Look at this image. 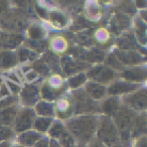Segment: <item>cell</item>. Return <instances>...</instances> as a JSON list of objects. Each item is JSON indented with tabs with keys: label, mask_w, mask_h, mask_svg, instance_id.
I'll return each mask as SVG.
<instances>
[{
	"label": "cell",
	"mask_w": 147,
	"mask_h": 147,
	"mask_svg": "<svg viewBox=\"0 0 147 147\" xmlns=\"http://www.w3.org/2000/svg\"><path fill=\"white\" fill-rule=\"evenodd\" d=\"M57 142L61 145V147H75L77 145V142L75 141V139L73 138L71 134L67 132V130L65 129V132L57 138Z\"/></svg>",
	"instance_id": "cell-33"
},
{
	"label": "cell",
	"mask_w": 147,
	"mask_h": 147,
	"mask_svg": "<svg viewBox=\"0 0 147 147\" xmlns=\"http://www.w3.org/2000/svg\"><path fill=\"white\" fill-rule=\"evenodd\" d=\"M147 77V69L144 65L125 67L120 73H118V78L120 80L129 83L140 84L145 82Z\"/></svg>",
	"instance_id": "cell-9"
},
{
	"label": "cell",
	"mask_w": 147,
	"mask_h": 147,
	"mask_svg": "<svg viewBox=\"0 0 147 147\" xmlns=\"http://www.w3.org/2000/svg\"><path fill=\"white\" fill-rule=\"evenodd\" d=\"M65 125L63 124L61 121H53L51 127L47 130V134L51 137V139H55V140H57L59 136L65 132Z\"/></svg>",
	"instance_id": "cell-31"
},
{
	"label": "cell",
	"mask_w": 147,
	"mask_h": 147,
	"mask_svg": "<svg viewBox=\"0 0 147 147\" xmlns=\"http://www.w3.org/2000/svg\"><path fill=\"white\" fill-rule=\"evenodd\" d=\"M95 138L105 147H113L120 144L118 130L111 117L105 115L99 116Z\"/></svg>",
	"instance_id": "cell-2"
},
{
	"label": "cell",
	"mask_w": 147,
	"mask_h": 147,
	"mask_svg": "<svg viewBox=\"0 0 147 147\" xmlns=\"http://www.w3.org/2000/svg\"><path fill=\"white\" fill-rule=\"evenodd\" d=\"M146 124L145 112L135 115L130 130V139H136L137 137L146 134Z\"/></svg>",
	"instance_id": "cell-20"
},
{
	"label": "cell",
	"mask_w": 147,
	"mask_h": 147,
	"mask_svg": "<svg viewBox=\"0 0 147 147\" xmlns=\"http://www.w3.org/2000/svg\"><path fill=\"white\" fill-rule=\"evenodd\" d=\"M113 53L123 67L144 65L146 59L145 55L135 51H116Z\"/></svg>",
	"instance_id": "cell-11"
},
{
	"label": "cell",
	"mask_w": 147,
	"mask_h": 147,
	"mask_svg": "<svg viewBox=\"0 0 147 147\" xmlns=\"http://www.w3.org/2000/svg\"><path fill=\"white\" fill-rule=\"evenodd\" d=\"M136 6L139 8H146V1H136Z\"/></svg>",
	"instance_id": "cell-45"
},
{
	"label": "cell",
	"mask_w": 147,
	"mask_h": 147,
	"mask_svg": "<svg viewBox=\"0 0 147 147\" xmlns=\"http://www.w3.org/2000/svg\"><path fill=\"white\" fill-rule=\"evenodd\" d=\"M140 88H142L140 84L118 80L109 84V86L107 87V95L109 97H117L118 98L119 96L123 97L128 94H131V93L139 90Z\"/></svg>",
	"instance_id": "cell-10"
},
{
	"label": "cell",
	"mask_w": 147,
	"mask_h": 147,
	"mask_svg": "<svg viewBox=\"0 0 147 147\" xmlns=\"http://www.w3.org/2000/svg\"><path fill=\"white\" fill-rule=\"evenodd\" d=\"M17 111H18V109L14 105L0 111V125L7 127L13 126Z\"/></svg>",
	"instance_id": "cell-26"
},
{
	"label": "cell",
	"mask_w": 147,
	"mask_h": 147,
	"mask_svg": "<svg viewBox=\"0 0 147 147\" xmlns=\"http://www.w3.org/2000/svg\"><path fill=\"white\" fill-rule=\"evenodd\" d=\"M53 118H47V117H38L36 116L33 122L32 128L34 129V131L43 134V133L47 132L49 128L51 127V123H53Z\"/></svg>",
	"instance_id": "cell-29"
},
{
	"label": "cell",
	"mask_w": 147,
	"mask_h": 147,
	"mask_svg": "<svg viewBox=\"0 0 147 147\" xmlns=\"http://www.w3.org/2000/svg\"><path fill=\"white\" fill-rule=\"evenodd\" d=\"M17 98L15 96H11V97H7L5 99L0 100V111L3 110V109H6L8 107H11L15 104Z\"/></svg>",
	"instance_id": "cell-36"
},
{
	"label": "cell",
	"mask_w": 147,
	"mask_h": 147,
	"mask_svg": "<svg viewBox=\"0 0 147 147\" xmlns=\"http://www.w3.org/2000/svg\"><path fill=\"white\" fill-rule=\"evenodd\" d=\"M133 26H134V35L137 43L142 47H145L146 43V21L142 20L140 16H137L133 21Z\"/></svg>",
	"instance_id": "cell-22"
},
{
	"label": "cell",
	"mask_w": 147,
	"mask_h": 147,
	"mask_svg": "<svg viewBox=\"0 0 147 147\" xmlns=\"http://www.w3.org/2000/svg\"><path fill=\"white\" fill-rule=\"evenodd\" d=\"M67 83L63 82V78L59 75H55L47 79L41 84L39 90V96L42 98V101L51 102L61 97L65 93Z\"/></svg>",
	"instance_id": "cell-5"
},
{
	"label": "cell",
	"mask_w": 147,
	"mask_h": 147,
	"mask_svg": "<svg viewBox=\"0 0 147 147\" xmlns=\"http://www.w3.org/2000/svg\"><path fill=\"white\" fill-rule=\"evenodd\" d=\"M0 73H1V71H0Z\"/></svg>",
	"instance_id": "cell-51"
},
{
	"label": "cell",
	"mask_w": 147,
	"mask_h": 147,
	"mask_svg": "<svg viewBox=\"0 0 147 147\" xmlns=\"http://www.w3.org/2000/svg\"><path fill=\"white\" fill-rule=\"evenodd\" d=\"M74 115H97L100 113V102L92 100L85 93L84 89L75 90L71 95Z\"/></svg>",
	"instance_id": "cell-4"
},
{
	"label": "cell",
	"mask_w": 147,
	"mask_h": 147,
	"mask_svg": "<svg viewBox=\"0 0 147 147\" xmlns=\"http://www.w3.org/2000/svg\"><path fill=\"white\" fill-rule=\"evenodd\" d=\"M33 147H49V139L47 137H41L38 141H36Z\"/></svg>",
	"instance_id": "cell-40"
},
{
	"label": "cell",
	"mask_w": 147,
	"mask_h": 147,
	"mask_svg": "<svg viewBox=\"0 0 147 147\" xmlns=\"http://www.w3.org/2000/svg\"><path fill=\"white\" fill-rule=\"evenodd\" d=\"M53 112L55 116L61 120H69L74 115L73 102H71V96L69 97H59L55 100L53 104Z\"/></svg>",
	"instance_id": "cell-12"
},
{
	"label": "cell",
	"mask_w": 147,
	"mask_h": 147,
	"mask_svg": "<svg viewBox=\"0 0 147 147\" xmlns=\"http://www.w3.org/2000/svg\"><path fill=\"white\" fill-rule=\"evenodd\" d=\"M14 131L11 127L0 125V141L1 142H7L14 137Z\"/></svg>",
	"instance_id": "cell-35"
},
{
	"label": "cell",
	"mask_w": 147,
	"mask_h": 147,
	"mask_svg": "<svg viewBox=\"0 0 147 147\" xmlns=\"http://www.w3.org/2000/svg\"><path fill=\"white\" fill-rule=\"evenodd\" d=\"M47 18H49L51 24L55 27H57L59 29L63 28L67 23V16L63 12H61V11H51V12H47Z\"/></svg>",
	"instance_id": "cell-27"
},
{
	"label": "cell",
	"mask_w": 147,
	"mask_h": 147,
	"mask_svg": "<svg viewBox=\"0 0 147 147\" xmlns=\"http://www.w3.org/2000/svg\"><path fill=\"white\" fill-rule=\"evenodd\" d=\"M86 76L92 82H96L106 86L109 83H112V81H114L116 77H118V73L115 71L114 69L106 67L105 65L98 63L94 67H91L87 71Z\"/></svg>",
	"instance_id": "cell-7"
},
{
	"label": "cell",
	"mask_w": 147,
	"mask_h": 147,
	"mask_svg": "<svg viewBox=\"0 0 147 147\" xmlns=\"http://www.w3.org/2000/svg\"><path fill=\"white\" fill-rule=\"evenodd\" d=\"M121 105L135 113H143L147 109V93L145 87L122 97Z\"/></svg>",
	"instance_id": "cell-6"
},
{
	"label": "cell",
	"mask_w": 147,
	"mask_h": 147,
	"mask_svg": "<svg viewBox=\"0 0 147 147\" xmlns=\"http://www.w3.org/2000/svg\"><path fill=\"white\" fill-rule=\"evenodd\" d=\"M117 47L118 51H139V49L142 47L137 45V41L135 39L133 33L124 32L117 38ZM144 49V47H143ZM140 53V51H139Z\"/></svg>",
	"instance_id": "cell-19"
},
{
	"label": "cell",
	"mask_w": 147,
	"mask_h": 147,
	"mask_svg": "<svg viewBox=\"0 0 147 147\" xmlns=\"http://www.w3.org/2000/svg\"><path fill=\"white\" fill-rule=\"evenodd\" d=\"M33 71L37 74V75H40V76H49V73H51V69H49L45 63L42 59H36V61L33 63Z\"/></svg>",
	"instance_id": "cell-34"
},
{
	"label": "cell",
	"mask_w": 147,
	"mask_h": 147,
	"mask_svg": "<svg viewBox=\"0 0 147 147\" xmlns=\"http://www.w3.org/2000/svg\"><path fill=\"white\" fill-rule=\"evenodd\" d=\"M42 137V134L36 132L34 130H28L18 134L17 136V143L23 147H32L33 145Z\"/></svg>",
	"instance_id": "cell-23"
},
{
	"label": "cell",
	"mask_w": 147,
	"mask_h": 147,
	"mask_svg": "<svg viewBox=\"0 0 147 147\" xmlns=\"http://www.w3.org/2000/svg\"><path fill=\"white\" fill-rule=\"evenodd\" d=\"M0 27L4 29L5 32L14 33L19 29H24V18L19 14L6 12L0 19Z\"/></svg>",
	"instance_id": "cell-13"
},
{
	"label": "cell",
	"mask_w": 147,
	"mask_h": 147,
	"mask_svg": "<svg viewBox=\"0 0 147 147\" xmlns=\"http://www.w3.org/2000/svg\"><path fill=\"white\" fill-rule=\"evenodd\" d=\"M134 143H133V147H147L146 145V134L142 135V136L137 137L134 139Z\"/></svg>",
	"instance_id": "cell-38"
},
{
	"label": "cell",
	"mask_w": 147,
	"mask_h": 147,
	"mask_svg": "<svg viewBox=\"0 0 147 147\" xmlns=\"http://www.w3.org/2000/svg\"><path fill=\"white\" fill-rule=\"evenodd\" d=\"M19 100L24 108L34 107V105L39 101L38 87L34 84H29L21 88L19 92Z\"/></svg>",
	"instance_id": "cell-15"
},
{
	"label": "cell",
	"mask_w": 147,
	"mask_h": 147,
	"mask_svg": "<svg viewBox=\"0 0 147 147\" xmlns=\"http://www.w3.org/2000/svg\"><path fill=\"white\" fill-rule=\"evenodd\" d=\"M75 147H85V145H80V144H77Z\"/></svg>",
	"instance_id": "cell-48"
},
{
	"label": "cell",
	"mask_w": 147,
	"mask_h": 147,
	"mask_svg": "<svg viewBox=\"0 0 147 147\" xmlns=\"http://www.w3.org/2000/svg\"><path fill=\"white\" fill-rule=\"evenodd\" d=\"M83 89H84L85 93L96 102L103 100L107 96V86L96 82H92V81L87 82Z\"/></svg>",
	"instance_id": "cell-17"
},
{
	"label": "cell",
	"mask_w": 147,
	"mask_h": 147,
	"mask_svg": "<svg viewBox=\"0 0 147 147\" xmlns=\"http://www.w3.org/2000/svg\"><path fill=\"white\" fill-rule=\"evenodd\" d=\"M12 147H23V146H20V145H14V146H12Z\"/></svg>",
	"instance_id": "cell-49"
},
{
	"label": "cell",
	"mask_w": 147,
	"mask_h": 147,
	"mask_svg": "<svg viewBox=\"0 0 147 147\" xmlns=\"http://www.w3.org/2000/svg\"><path fill=\"white\" fill-rule=\"evenodd\" d=\"M113 147H126V146H124V145H122V144H118V145H115V146H113Z\"/></svg>",
	"instance_id": "cell-47"
},
{
	"label": "cell",
	"mask_w": 147,
	"mask_h": 147,
	"mask_svg": "<svg viewBox=\"0 0 147 147\" xmlns=\"http://www.w3.org/2000/svg\"><path fill=\"white\" fill-rule=\"evenodd\" d=\"M35 115L38 117H47V118H53L55 116L53 112V104L47 101H38L34 105Z\"/></svg>",
	"instance_id": "cell-25"
},
{
	"label": "cell",
	"mask_w": 147,
	"mask_h": 147,
	"mask_svg": "<svg viewBox=\"0 0 147 147\" xmlns=\"http://www.w3.org/2000/svg\"><path fill=\"white\" fill-rule=\"evenodd\" d=\"M17 61L18 63H24L28 61H34L36 57V53L32 51L29 49H19L16 51Z\"/></svg>",
	"instance_id": "cell-32"
},
{
	"label": "cell",
	"mask_w": 147,
	"mask_h": 147,
	"mask_svg": "<svg viewBox=\"0 0 147 147\" xmlns=\"http://www.w3.org/2000/svg\"><path fill=\"white\" fill-rule=\"evenodd\" d=\"M98 118V115H78L67 120L65 127L77 144L86 146L95 138Z\"/></svg>",
	"instance_id": "cell-1"
},
{
	"label": "cell",
	"mask_w": 147,
	"mask_h": 147,
	"mask_svg": "<svg viewBox=\"0 0 147 147\" xmlns=\"http://www.w3.org/2000/svg\"><path fill=\"white\" fill-rule=\"evenodd\" d=\"M87 81H88V78L86 76V73H79L67 78V86H69L73 90H78L85 86Z\"/></svg>",
	"instance_id": "cell-28"
},
{
	"label": "cell",
	"mask_w": 147,
	"mask_h": 147,
	"mask_svg": "<svg viewBox=\"0 0 147 147\" xmlns=\"http://www.w3.org/2000/svg\"><path fill=\"white\" fill-rule=\"evenodd\" d=\"M37 78H38V75H37V74L33 71V69L30 71V73H27L26 75H25V79H26L29 83H32L33 81H34L35 79H37Z\"/></svg>",
	"instance_id": "cell-41"
},
{
	"label": "cell",
	"mask_w": 147,
	"mask_h": 147,
	"mask_svg": "<svg viewBox=\"0 0 147 147\" xmlns=\"http://www.w3.org/2000/svg\"><path fill=\"white\" fill-rule=\"evenodd\" d=\"M6 84H7L6 86H7V88H8L9 92L12 93L13 95L19 94V92H20V90H21L19 85L15 84V83H13V82H10V81H7Z\"/></svg>",
	"instance_id": "cell-37"
},
{
	"label": "cell",
	"mask_w": 147,
	"mask_h": 147,
	"mask_svg": "<svg viewBox=\"0 0 147 147\" xmlns=\"http://www.w3.org/2000/svg\"><path fill=\"white\" fill-rule=\"evenodd\" d=\"M0 147H10L8 144V142H2L0 144Z\"/></svg>",
	"instance_id": "cell-46"
},
{
	"label": "cell",
	"mask_w": 147,
	"mask_h": 147,
	"mask_svg": "<svg viewBox=\"0 0 147 147\" xmlns=\"http://www.w3.org/2000/svg\"><path fill=\"white\" fill-rule=\"evenodd\" d=\"M85 147H105V146L102 144V143L99 142L96 138H94V139H92V140H91Z\"/></svg>",
	"instance_id": "cell-42"
},
{
	"label": "cell",
	"mask_w": 147,
	"mask_h": 147,
	"mask_svg": "<svg viewBox=\"0 0 147 147\" xmlns=\"http://www.w3.org/2000/svg\"><path fill=\"white\" fill-rule=\"evenodd\" d=\"M18 63L16 51H0V69H10Z\"/></svg>",
	"instance_id": "cell-24"
},
{
	"label": "cell",
	"mask_w": 147,
	"mask_h": 147,
	"mask_svg": "<svg viewBox=\"0 0 147 147\" xmlns=\"http://www.w3.org/2000/svg\"><path fill=\"white\" fill-rule=\"evenodd\" d=\"M49 147H61V145H59V142H57V140H55V139H49Z\"/></svg>",
	"instance_id": "cell-44"
},
{
	"label": "cell",
	"mask_w": 147,
	"mask_h": 147,
	"mask_svg": "<svg viewBox=\"0 0 147 147\" xmlns=\"http://www.w3.org/2000/svg\"><path fill=\"white\" fill-rule=\"evenodd\" d=\"M23 41V36L20 33L0 32V49L1 51H12L20 45Z\"/></svg>",
	"instance_id": "cell-16"
},
{
	"label": "cell",
	"mask_w": 147,
	"mask_h": 147,
	"mask_svg": "<svg viewBox=\"0 0 147 147\" xmlns=\"http://www.w3.org/2000/svg\"><path fill=\"white\" fill-rule=\"evenodd\" d=\"M121 106V102L117 97H108L100 103V112L105 116L113 117Z\"/></svg>",
	"instance_id": "cell-21"
},
{
	"label": "cell",
	"mask_w": 147,
	"mask_h": 147,
	"mask_svg": "<svg viewBox=\"0 0 147 147\" xmlns=\"http://www.w3.org/2000/svg\"><path fill=\"white\" fill-rule=\"evenodd\" d=\"M137 113L131 111L130 109L126 108L125 106L121 105L116 113L113 115L111 118L113 119L115 125L117 127V130L119 133V139H120V144L126 146L129 143L130 139V130L132 126L133 119Z\"/></svg>",
	"instance_id": "cell-3"
},
{
	"label": "cell",
	"mask_w": 147,
	"mask_h": 147,
	"mask_svg": "<svg viewBox=\"0 0 147 147\" xmlns=\"http://www.w3.org/2000/svg\"><path fill=\"white\" fill-rule=\"evenodd\" d=\"M91 67H92V65H89V63L78 61V59L71 57V55L63 57L61 61V69H63V73L69 77L73 76V75H76V74H79V73H83L82 71H84V69H89Z\"/></svg>",
	"instance_id": "cell-14"
},
{
	"label": "cell",
	"mask_w": 147,
	"mask_h": 147,
	"mask_svg": "<svg viewBox=\"0 0 147 147\" xmlns=\"http://www.w3.org/2000/svg\"><path fill=\"white\" fill-rule=\"evenodd\" d=\"M36 117L32 108H22L18 109L14 123H13V131L14 133L20 134L25 131L31 130L33 122Z\"/></svg>",
	"instance_id": "cell-8"
},
{
	"label": "cell",
	"mask_w": 147,
	"mask_h": 147,
	"mask_svg": "<svg viewBox=\"0 0 147 147\" xmlns=\"http://www.w3.org/2000/svg\"><path fill=\"white\" fill-rule=\"evenodd\" d=\"M130 25L131 20L129 16L121 12H117L110 21V30L116 34H120V33H124V31L128 29Z\"/></svg>",
	"instance_id": "cell-18"
},
{
	"label": "cell",
	"mask_w": 147,
	"mask_h": 147,
	"mask_svg": "<svg viewBox=\"0 0 147 147\" xmlns=\"http://www.w3.org/2000/svg\"><path fill=\"white\" fill-rule=\"evenodd\" d=\"M9 93H10V92H9L6 84L2 83V85L0 86V100L7 98V97H8V95H9Z\"/></svg>",
	"instance_id": "cell-39"
},
{
	"label": "cell",
	"mask_w": 147,
	"mask_h": 147,
	"mask_svg": "<svg viewBox=\"0 0 147 147\" xmlns=\"http://www.w3.org/2000/svg\"><path fill=\"white\" fill-rule=\"evenodd\" d=\"M8 10V4L4 1H0V15H3Z\"/></svg>",
	"instance_id": "cell-43"
},
{
	"label": "cell",
	"mask_w": 147,
	"mask_h": 147,
	"mask_svg": "<svg viewBox=\"0 0 147 147\" xmlns=\"http://www.w3.org/2000/svg\"><path fill=\"white\" fill-rule=\"evenodd\" d=\"M1 85H2V81L0 80V86H1Z\"/></svg>",
	"instance_id": "cell-50"
},
{
	"label": "cell",
	"mask_w": 147,
	"mask_h": 147,
	"mask_svg": "<svg viewBox=\"0 0 147 147\" xmlns=\"http://www.w3.org/2000/svg\"><path fill=\"white\" fill-rule=\"evenodd\" d=\"M27 35L31 40H42L45 36V28L38 23H32L27 28Z\"/></svg>",
	"instance_id": "cell-30"
}]
</instances>
